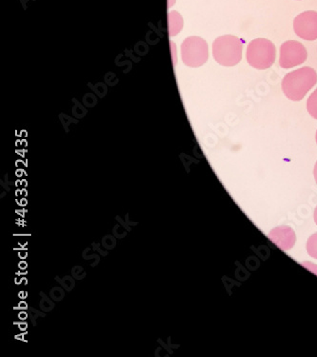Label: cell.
Wrapping results in <instances>:
<instances>
[{
    "label": "cell",
    "mask_w": 317,
    "mask_h": 357,
    "mask_svg": "<svg viewBox=\"0 0 317 357\" xmlns=\"http://www.w3.org/2000/svg\"><path fill=\"white\" fill-rule=\"evenodd\" d=\"M307 252L314 259H317V233L313 234L307 242Z\"/></svg>",
    "instance_id": "obj_10"
},
{
    "label": "cell",
    "mask_w": 317,
    "mask_h": 357,
    "mask_svg": "<svg viewBox=\"0 0 317 357\" xmlns=\"http://www.w3.org/2000/svg\"><path fill=\"white\" fill-rule=\"evenodd\" d=\"M307 57L308 53L302 43L296 40L286 41L280 48L279 64L283 69H291L303 64Z\"/></svg>",
    "instance_id": "obj_5"
},
{
    "label": "cell",
    "mask_w": 317,
    "mask_h": 357,
    "mask_svg": "<svg viewBox=\"0 0 317 357\" xmlns=\"http://www.w3.org/2000/svg\"><path fill=\"white\" fill-rule=\"evenodd\" d=\"M277 56L275 44L266 38H256L247 48V61L257 70L269 69L274 65Z\"/></svg>",
    "instance_id": "obj_3"
},
{
    "label": "cell",
    "mask_w": 317,
    "mask_h": 357,
    "mask_svg": "<svg viewBox=\"0 0 317 357\" xmlns=\"http://www.w3.org/2000/svg\"><path fill=\"white\" fill-rule=\"evenodd\" d=\"M316 143H317V131H316Z\"/></svg>",
    "instance_id": "obj_13"
},
{
    "label": "cell",
    "mask_w": 317,
    "mask_h": 357,
    "mask_svg": "<svg viewBox=\"0 0 317 357\" xmlns=\"http://www.w3.org/2000/svg\"><path fill=\"white\" fill-rule=\"evenodd\" d=\"M243 43L235 36H222L212 44V54L218 64L225 67L238 65L242 59Z\"/></svg>",
    "instance_id": "obj_2"
},
{
    "label": "cell",
    "mask_w": 317,
    "mask_h": 357,
    "mask_svg": "<svg viewBox=\"0 0 317 357\" xmlns=\"http://www.w3.org/2000/svg\"><path fill=\"white\" fill-rule=\"evenodd\" d=\"M269 237L272 243L283 251H289L296 241L295 233L289 226L277 227L269 234Z\"/></svg>",
    "instance_id": "obj_7"
},
{
    "label": "cell",
    "mask_w": 317,
    "mask_h": 357,
    "mask_svg": "<svg viewBox=\"0 0 317 357\" xmlns=\"http://www.w3.org/2000/svg\"><path fill=\"white\" fill-rule=\"evenodd\" d=\"M317 83V73L311 67H303L285 75L282 82L284 95L293 101H300Z\"/></svg>",
    "instance_id": "obj_1"
},
{
    "label": "cell",
    "mask_w": 317,
    "mask_h": 357,
    "mask_svg": "<svg viewBox=\"0 0 317 357\" xmlns=\"http://www.w3.org/2000/svg\"><path fill=\"white\" fill-rule=\"evenodd\" d=\"M181 57L187 66L196 68L206 63L209 59V47L203 38L191 36L181 45Z\"/></svg>",
    "instance_id": "obj_4"
},
{
    "label": "cell",
    "mask_w": 317,
    "mask_h": 357,
    "mask_svg": "<svg viewBox=\"0 0 317 357\" xmlns=\"http://www.w3.org/2000/svg\"><path fill=\"white\" fill-rule=\"evenodd\" d=\"M314 179H316V182L317 184V162L316 163V166H314Z\"/></svg>",
    "instance_id": "obj_11"
},
{
    "label": "cell",
    "mask_w": 317,
    "mask_h": 357,
    "mask_svg": "<svg viewBox=\"0 0 317 357\" xmlns=\"http://www.w3.org/2000/svg\"><path fill=\"white\" fill-rule=\"evenodd\" d=\"M293 30L296 35L305 40L317 39V12L301 13L293 22Z\"/></svg>",
    "instance_id": "obj_6"
},
{
    "label": "cell",
    "mask_w": 317,
    "mask_h": 357,
    "mask_svg": "<svg viewBox=\"0 0 317 357\" xmlns=\"http://www.w3.org/2000/svg\"><path fill=\"white\" fill-rule=\"evenodd\" d=\"M307 110L314 119H317V89L307 101Z\"/></svg>",
    "instance_id": "obj_9"
},
{
    "label": "cell",
    "mask_w": 317,
    "mask_h": 357,
    "mask_svg": "<svg viewBox=\"0 0 317 357\" xmlns=\"http://www.w3.org/2000/svg\"><path fill=\"white\" fill-rule=\"evenodd\" d=\"M168 27L170 36H175L181 32L183 28V18L178 12H171L168 15Z\"/></svg>",
    "instance_id": "obj_8"
},
{
    "label": "cell",
    "mask_w": 317,
    "mask_h": 357,
    "mask_svg": "<svg viewBox=\"0 0 317 357\" xmlns=\"http://www.w3.org/2000/svg\"><path fill=\"white\" fill-rule=\"evenodd\" d=\"M314 222H316V225H317V206H316V210H314Z\"/></svg>",
    "instance_id": "obj_12"
}]
</instances>
